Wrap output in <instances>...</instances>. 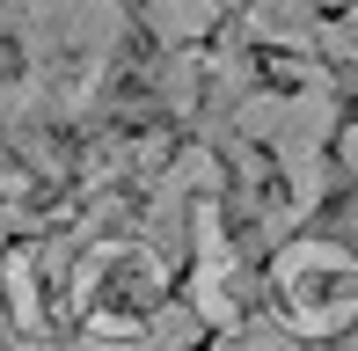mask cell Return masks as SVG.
<instances>
[{
	"mask_svg": "<svg viewBox=\"0 0 358 351\" xmlns=\"http://www.w3.org/2000/svg\"><path fill=\"white\" fill-rule=\"evenodd\" d=\"M351 29H358V15H351Z\"/></svg>",
	"mask_w": 358,
	"mask_h": 351,
	"instance_id": "7",
	"label": "cell"
},
{
	"mask_svg": "<svg viewBox=\"0 0 358 351\" xmlns=\"http://www.w3.org/2000/svg\"><path fill=\"white\" fill-rule=\"evenodd\" d=\"M234 351H300V329H249Z\"/></svg>",
	"mask_w": 358,
	"mask_h": 351,
	"instance_id": "5",
	"label": "cell"
},
{
	"mask_svg": "<svg viewBox=\"0 0 358 351\" xmlns=\"http://www.w3.org/2000/svg\"><path fill=\"white\" fill-rule=\"evenodd\" d=\"M249 37H264V44H322V29H315V8L307 0H249Z\"/></svg>",
	"mask_w": 358,
	"mask_h": 351,
	"instance_id": "3",
	"label": "cell"
},
{
	"mask_svg": "<svg viewBox=\"0 0 358 351\" xmlns=\"http://www.w3.org/2000/svg\"><path fill=\"white\" fill-rule=\"evenodd\" d=\"M8 22H15V37H22V52L37 66H52L59 52L80 59V66H103L124 37L117 0H15Z\"/></svg>",
	"mask_w": 358,
	"mask_h": 351,
	"instance_id": "2",
	"label": "cell"
},
{
	"mask_svg": "<svg viewBox=\"0 0 358 351\" xmlns=\"http://www.w3.org/2000/svg\"><path fill=\"white\" fill-rule=\"evenodd\" d=\"M146 22L161 44H190L220 22V0H146Z\"/></svg>",
	"mask_w": 358,
	"mask_h": 351,
	"instance_id": "4",
	"label": "cell"
},
{
	"mask_svg": "<svg viewBox=\"0 0 358 351\" xmlns=\"http://www.w3.org/2000/svg\"><path fill=\"white\" fill-rule=\"evenodd\" d=\"M336 154H344V169H351V183H358V124H351L344 139H336Z\"/></svg>",
	"mask_w": 358,
	"mask_h": 351,
	"instance_id": "6",
	"label": "cell"
},
{
	"mask_svg": "<svg viewBox=\"0 0 358 351\" xmlns=\"http://www.w3.org/2000/svg\"><path fill=\"white\" fill-rule=\"evenodd\" d=\"M271 293H278L285 329L336 337V329L358 322V257L344 242H292L271 264Z\"/></svg>",
	"mask_w": 358,
	"mask_h": 351,
	"instance_id": "1",
	"label": "cell"
}]
</instances>
